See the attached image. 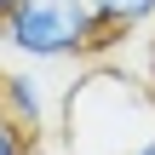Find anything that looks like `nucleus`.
<instances>
[{
	"label": "nucleus",
	"instance_id": "obj_6",
	"mask_svg": "<svg viewBox=\"0 0 155 155\" xmlns=\"http://www.w3.org/2000/svg\"><path fill=\"white\" fill-rule=\"evenodd\" d=\"M12 6H17V0H0V17H6V12H12Z\"/></svg>",
	"mask_w": 155,
	"mask_h": 155
},
{
	"label": "nucleus",
	"instance_id": "obj_3",
	"mask_svg": "<svg viewBox=\"0 0 155 155\" xmlns=\"http://www.w3.org/2000/svg\"><path fill=\"white\" fill-rule=\"evenodd\" d=\"M92 12H98V23L109 35H127V29H138V23L155 17V0H92Z\"/></svg>",
	"mask_w": 155,
	"mask_h": 155
},
{
	"label": "nucleus",
	"instance_id": "obj_5",
	"mask_svg": "<svg viewBox=\"0 0 155 155\" xmlns=\"http://www.w3.org/2000/svg\"><path fill=\"white\" fill-rule=\"evenodd\" d=\"M127 155H155V138H144V144H138V150H127Z\"/></svg>",
	"mask_w": 155,
	"mask_h": 155
},
{
	"label": "nucleus",
	"instance_id": "obj_4",
	"mask_svg": "<svg viewBox=\"0 0 155 155\" xmlns=\"http://www.w3.org/2000/svg\"><path fill=\"white\" fill-rule=\"evenodd\" d=\"M0 155H35V138H29V127H17L12 115H0Z\"/></svg>",
	"mask_w": 155,
	"mask_h": 155
},
{
	"label": "nucleus",
	"instance_id": "obj_1",
	"mask_svg": "<svg viewBox=\"0 0 155 155\" xmlns=\"http://www.w3.org/2000/svg\"><path fill=\"white\" fill-rule=\"evenodd\" d=\"M0 40L29 63H63V58L98 52L109 29L98 23L92 0H17L0 17Z\"/></svg>",
	"mask_w": 155,
	"mask_h": 155
},
{
	"label": "nucleus",
	"instance_id": "obj_2",
	"mask_svg": "<svg viewBox=\"0 0 155 155\" xmlns=\"http://www.w3.org/2000/svg\"><path fill=\"white\" fill-rule=\"evenodd\" d=\"M0 104H6V115L17 121V127H40L46 121V81L40 75H29V69H17V75H6L0 81Z\"/></svg>",
	"mask_w": 155,
	"mask_h": 155
}]
</instances>
